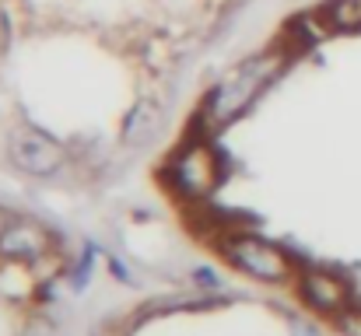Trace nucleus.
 <instances>
[{
    "instance_id": "obj_11",
    "label": "nucleus",
    "mask_w": 361,
    "mask_h": 336,
    "mask_svg": "<svg viewBox=\"0 0 361 336\" xmlns=\"http://www.w3.org/2000/svg\"><path fill=\"white\" fill-rule=\"evenodd\" d=\"M295 333H298V336H319V333H312L309 326H295Z\"/></svg>"
},
{
    "instance_id": "obj_3",
    "label": "nucleus",
    "mask_w": 361,
    "mask_h": 336,
    "mask_svg": "<svg viewBox=\"0 0 361 336\" xmlns=\"http://www.w3.org/2000/svg\"><path fill=\"white\" fill-rule=\"evenodd\" d=\"M172 182L190 200H207L221 182V154L211 144H186L172 158Z\"/></svg>"
},
{
    "instance_id": "obj_6",
    "label": "nucleus",
    "mask_w": 361,
    "mask_h": 336,
    "mask_svg": "<svg viewBox=\"0 0 361 336\" xmlns=\"http://www.w3.org/2000/svg\"><path fill=\"white\" fill-rule=\"evenodd\" d=\"M49 245H53L49 231L35 221H11L0 228V256L4 259L32 263V259H42L49 252Z\"/></svg>"
},
{
    "instance_id": "obj_9",
    "label": "nucleus",
    "mask_w": 361,
    "mask_h": 336,
    "mask_svg": "<svg viewBox=\"0 0 361 336\" xmlns=\"http://www.w3.org/2000/svg\"><path fill=\"white\" fill-rule=\"evenodd\" d=\"M337 319H341V330H344V336H361V309H355V305H351V309H344Z\"/></svg>"
},
{
    "instance_id": "obj_1",
    "label": "nucleus",
    "mask_w": 361,
    "mask_h": 336,
    "mask_svg": "<svg viewBox=\"0 0 361 336\" xmlns=\"http://www.w3.org/2000/svg\"><path fill=\"white\" fill-rule=\"evenodd\" d=\"M281 70H284V53H256L242 60L239 67H232L207 95V106H204L207 130H225L239 116H245L256 106V99L277 81Z\"/></svg>"
},
{
    "instance_id": "obj_4",
    "label": "nucleus",
    "mask_w": 361,
    "mask_h": 336,
    "mask_svg": "<svg viewBox=\"0 0 361 336\" xmlns=\"http://www.w3.org/2000/svg\"><path fill=\"white\" fill-rule=\"evenodd\" d=\"M7 154L25 175H53L63 165V147L39 126H14L7 137Z\"/></svg>"
},
{
    "instance_id": "obj_7",
    "label": "nucleus",
    "mask_w": 361,
    "mask_h": 336,
    "mask_svg": "<svg viewBox=\"0 0 361 336\" xmlns=\"http://www.w3.org/2000/svg\"><path fill=\"white\" fill-rule=\"evenodd\" d=\"M158 116H161V106L158 102H147V99H140L133 112H130V119H126V126H123V137H126V144H137L140 137H144V130L151 133L154 126H158Z\"/></svg>"
},
{
    "instance_id": "obj_2",
    "label": "nucleus",
    "mask_w": 361,
    "mask_h": 336,
    "mask_svg": "<svg viewBox=\"0 0 361 336\" xmlns=\"http://www.w3.org/2000/svg\"><path fill=\"white\" fill-rule=\"evenodd\" d=\"M225 256L239 266L242 273L263 280V284H284L291 277V259L284 249L259 235H232L225 242Z\"/></svg>"
},
{
    "instance_id": "obj_5",
    "label": "nucleus",
    "mask_w": 361,
    "mask_h": 336,
    "mask_svg": "<svg viewBox=\"0 0 361 336\" xmlns=\"http://www.w3.org/2000/svg\"><path fill=\"white\" fill-rule=\"evenodd\" d=\"M302 298L316 312L341 316L344 309H351V284L330 270H309L302 277Z\"/></svg>"
},
{
    "instance_id": "obj_8",
    "label": "nucleus",
    "mask_w": 361,
    "mask_h": 336,
    "mask_svg": "<svg viewBox=\"0 0 361 336\" xmlns=\"http://www.w3.org/2000/svg\"><path fill=\"white\" fill-rule=\"evenodd\" d=\"M326 25L334 32H361V0H330Z\"/></svg>"
},
{
    "instance_id": "obj_10",
    "label": "nucleus",
    "mask_w": 361,
    "mask_h": 336,
    "mask_svg": "<svg viewBox=\"0 0 361 336\" xmlns=\"http://www.w3.org/2000/svg\"><path fill=\"white\" fill-rule=\"evenodd\" d=\"M197 280H200V284H211V287H214V284H218V280H214V273H211V270H197Z\"/></svg>"
}]
</instances>
